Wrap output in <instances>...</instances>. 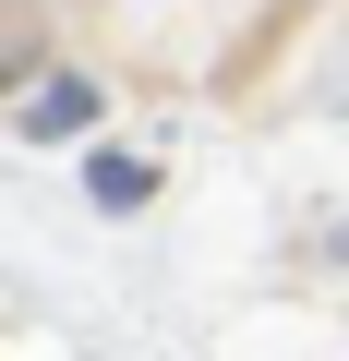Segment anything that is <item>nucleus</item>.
I'll use <instances>...</instances> for the list:
<instances>
[{
    "label": "nucleus",
    "mask_w": 349,
    "mask_h": 361,
    "mask_svg": "<svg viewBox=\"0 0 349 361\" xmlns=\"http://www.w3.org/2000/svg\"><path fill=\"white\" fill-rule=\"evenodd\" d=\"M97 121V85L85 73H49L37 97H25V145H61V133H85Z\"/></svg>",
    "instance_id": "nucleus-1"
},
{
    "label": "nucleus",
    "mask_w": 349,
    "mask_h": 361,
    "mask_svg": "<svg viewBox=\"0 0 349 361\" xmlns=\"http://www.w3.org/2000/svg\"><path fill=\"white\" fill-rule=\"evenodd\" d=\"M85 193H97V205H109V217H133V205H145V193H157V169H145V157H121V145H109V157H85Z\"/></svg>",
    "instance_id": "nucleus-2"
}]
</instances>
